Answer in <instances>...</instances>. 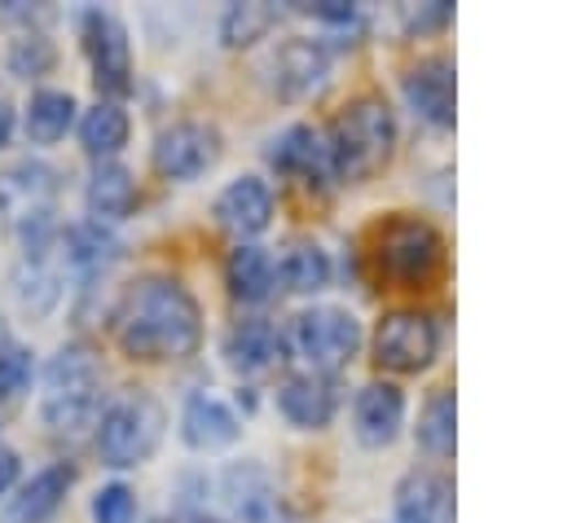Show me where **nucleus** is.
Segmentation results:
<instances>
[{
	"label": "nucleus",
	"instance_id": "obj_1",
	"mask_svg": "<svg viewBox=\"0 0 563 523\" xmlns=\"http://www.w3.org/2000/svg\"><path fill=\"white\" fill-rule=\"evenodd\" d=\"M114 338L132 360H185L202 343L198 299L176 277H141L114 308Z\"/></svg>",
	"mask_w": 563,
	"mask_h": 523
},
{
	"label": "nucleus",
	"instance_id": "obj_2",
	"mask_svg": "<svg viewBox=\"0 0 563 523\" xmlns=\"http://www.w3.org/2000/svg\"><path fill=\"white\" fill-rule=\"evenodd\" d=\"M330 167L339 180L374 176L396 145V114L383 97H356L330 127Z\"/></svg>",
	"mask_w": 563,
	"mask_h": 523
},
{
	"label": "nucleus",
	"instance_id": "obj_3",
	"mask_svg": "<svg viewBox=\"0 0 563 523\" xmlns=\"http://www.w3.org/2000/svg\"><path fill=\"white\" fill-rule=\"evenodd\" d=\"M44 422L53 431H84V426H97L101 418V365L97 356L84 347V343H70L62 347L48 369H44Z\"/></svg>",
	"mask_w": 563,
	"mask_h": 523
},
{
	"label": "nucleus",
	"instance_id": "obj_4",
	"mask_svg": "<svg viewBox=\"0 0 563 523\" xmlns=\"http://www.w3.org/2000/svg\"><path fill=\"white\" fill-rule=\"evenodd\" d=\"M53 202H57V171L53 167L13 163L0 171V215L26 242V255H44L48 237L57 233Z\"/></svg>",
	"mask_w": 563,
	"mask_h": 523
},
{
	"label": "nucleus",
	"instance_id": "obj_5",
	"mask_svg": "<svg viewBox=\"0 0 563 523\" xmlns=\"http://www.w3.org/2000/svg\"><path fill=\"white\" fill-rule=\"evenodd\" d=\"M374 259H378V272L391 286L422 290L444 272V237L418 215H396L378 229Z\"/></svg>",
	"mask_w": 563,
	"mask_h": 523
},
{
	"label": "nucleus",
	"instance_id": "obj_6",
	"mask_svg": "<svg viewBox=\"0 0 563 523\" xmlns=\"http://www.w3.org/2000/svg\"><path fill=\"white\" fill-rule=\"evenodd\" d=\"M163 439V409L154 396L132 391L101 409L97 418V457L114 470L141 466Z\"/></svg>",
	"mask_w": 563,
	"mask_h": 523
},
{
	"label": "nucleus",
	"instance_id": "obj_7",
	"mask_svg": "<svg viewBox=\"0 0 563 523\" xmlns=\"http://www.w3.org/2000/svg\"><path fill=\"white\" fill-rule=\"evenodd\" d=\"M295 347L312 365V374H334L356 356L361 321L347 308H308L295 316Z\"/></svg>",
	"mask_w": 563,
	"mask_h": 523
},
{
	"label": "nucleus",
	"instance_id": "obj_8",
	"mask_svg": "<svg viewBox=\"0 0 563 523\" xmlns=\"http://www.w3.org/2000/svg\"><path fill=\"white\" fill-rule=\"evenodd\" d=\"M435 343H440L435 321L427 312L400 308V312H387L378 321V330H374V360L383 369H396V374H418V369L431 365Z\"/></svg>",
	"mask_w": 563,
	"mask_h": 523
},
{
	"label": "nucleus",
	"instance_id": "obj_9",
	"mask_svg": "<svg viewBox=\"0 0 563 523\" xmlns=\"http://www.w3.org/2000/svg\"><path fill=\"white\" fill-rule=\"evenodd\" d=\"M84 53L92 62V79L101 92L123 97L132 88V44H128V26L110 13V9H88L84 13Z\"/></svg>",
	"mask_w": 563,
	"mask_h": 523
},
{
	"label": "nucleus",
	"instance_id": "obj_10",
	"mask_svg": "<svg viewBox=\"0 0 563 523\" xmlns=\"http://www.w3.org/2000/svg\"><path fill=\"white\" fill-rule=\"evenodd\" d=\"M154 171L167 180H194L220 158V132L207 123H172L154 141Z\"/></svg>",
	"mask_w": 563,
	"mask_h": 523
},
{
	"label": "nucleus",
	"instance_id": "obj_11",
	"mask_svg": "<svg viewBox=\"0 0 563 523\" xmlns=\"http://www.w3.org/2000/svg\"><path fill=\"white\" fill-rule=\"evenodd\" d=\"M70 483H75V466H70V461H53V466L35 470V475L18 488V497L4 501L0 523H48V519L62 510Z\"/></svg>",
	"mask_w": 563,
	"mask_h": 523
},
{
	"label": "nucleus",
	"instance_id": "obj_12",
	"mask_svg": "<svg viewBox=\"0 0 563 523\" xmlns=\"http://www.w3.org/2000/svg\"><path fill=\"white\" fill-rule=\"evenodd\" d=\"M325 75H330V48L321 40H286L277 53H273V84L282 97H312L325 88Z\"/></svg>",
	"mask_w": 563,
	"mask_h": 523
},
{
	"label": "nucleus",
	"instance_id": "obj_13",
	"mask_svg": "<svg viewBox=\"0 0 563 523\" xmlns=\"http://www.w3.org/2000/svg\"><path fill=\"white\" fill-rule=\"evenodd\" d=\"M453 92H457V79H453V62L449 57H422L418 66H409L405 75V97L413 105V114H422L427 123L435 127H449L453 123Z\"/></svg>",
	"mask_w": 563,
	"mask_h": 523
},
{
	"label": "nucleus",
	"instance_id": "obj_14",
	"mask_svg": "<svg viewBox=\"0 0 563 523\" xmlns=\"http://www.w3.org/2000/svg\"><path fill=\"white\" fill-rule=\"evenodd\" d=\"M216 220H220L229 233H238V237L264 233L268 220H273V189H268V180H260V176H238V180H229V185L220 189V198H216Z\"/></svg>",
	"mask_w": 563,
	"mask_h": 523
},
{
	"label": "nucleus",
	"instance_id": "obj_15",
	"mask_svg": "<svg viewBox=\"0 0 563 523\" xmlns=\"http://www.w3.org/2000/svg\"><path fill=\"white\" fill-rule=\"evenodd\" d=\"M396 523H453V479L413 470L396 488Z\"/></svg>",
	"mask_w": 563,
	"mask_h": 523
},
{
	"label": "nucleus",
	"instance_id": "obj_16",
	"mask_svg": "<svg viewBox=\"0 0 563 523\" xmlns=\"http://www.w3.org/2000/svg\"><path fill=\"white\" fill-rule=\"evenodd\" d=\"M352 418H356V439L361 444H369V448L391 444L400 435V422H405V396H400V387H391V382H365L356 391Z\"/></svg>",
	"mask_w": 563,
	"mask_h": 523
},
{
	"label": "nucleus",
	"instance_id": "obj_17",
	"mask_svg": "<svg viewBox=\"0 0 563 523\" xmlns=\"http://www.w3.org/2000/svg\"><path fill=\"white\" fill-rule=\"evenodd\" d=\"M224 356H229V365H233L238 374H264V369H273V365L286 360V338H282V330H277L273 321L246 316V321H238V325L229 330Z\"/></svg>",
	"mask_w": 563,
	"mask_h": 523
},
{
	"label": "nucleus",
	"instance_id": "obj_18",
	"mask_svg": "<svg viewBox=\"0 0 563 523\" xmlns=\"http://www.w3.org/2000/svg\"><path fill=\"white\" fill-rule=\"evenodd\" d=\"M334 387L330 378L321 374H290L282 387H277V409L286 422L303 426V431H321L330 418H334Z\"/></svg>",
	"mask_w": 563,
	"mask_h": 523
},
{
	"label": "nucleus",
	"instance_id": "obj_19",
	"mask_svg": "<svg viewBox=\"0 0 563 523\" xmlns=\"http://www.w3.org/2000/svg\"><path fill=\"white\" fill-rule=\"evenodd\" d=\"M180 435L189 448H224L242 435V422L224 400L198 391V396H189V404L180 413Z\"/></svg>",
	"mask_w": 563,
	"mask_h": 523
},
{
	"label": "nucleus",
	"instance_id": "obj_20",
	"mask_svg": "<svg viewBox=\"0 0 563 523\" xmlns=\"http://www.w3.org/2000/svg\"><path fill=\"white\" fill-rule=\"evenodd\" d=\"M268 163H273L277 171H295V176H312V180L334 176V167H330V145H325L321 132L308 127V123L286 127V132L273 141Z\"/></svg>",
	"mask_w": 563,
	"mask_h": 523
},
{
	"label": "nucleus",
	"instance_id": "obj_21",
	"mask_svg": "<svg viewBox=\"0 0 563 523\" xmlns=\"http://www.w3.org/2000/svg\"><path fill=\"white\" fill-rule=\"evenodd\" d=\"M84 198H88L92 220L97 224H110V220L132 215V207H136V180H132V171L123 163H101V167H92Z\"/></svg>",
	"mask_w": 563,
	"mask_h": 523
},
{
	"label": "nucleus",
	"instance_id": "obj_22",
	"mask_svg": "<svg viewBox=\"0 0 563 523\" xmlns=\"http://www.w3.org/2000/svg\"><path fill=\"white\" fill-rule=\"evenodd\" d=\"M224 281H229V294L242 299V303H264L273 294V281H277V268L268 259V251L260 246H246L238 242L224 259Z\"/></svg>",
	"mask_w": 563,
	"mask_h": 523
},
{
	"label": "nucleus",
	"instance_id": "obj_23",
	"mask_svg": "<svg viewBox=\"0 0 563 523\" xmlns=\"http://www.w3.org/2000/svg\"><path fill=\"white\" fill-rule=\"evenodd\" d=\"M224 497L242 523H273L277 519V492L260 466H229Z\"/></svg>",
	"mask_w": 563,
	"mask_h": 523
},
{
	"label": "nucleus",
	"instance_id": "obj_24",
	"mask_svg": "<svg viewBox=\"0 0 563 523\" xmlns=\"http://www.w3.org/2000/svg\"><path fill=\"white\" fill-rule=\"evenodd\" d=\"M75 123V97L62 92V88H40L31 92L26 101V114H22V127H26V141L31 145H57Z\"/></svg>",
	"mask_w": 563,
	"mask_h": 523
},
{
	"label": "nucleus",
	"instance_id": "obj_25",
	"mask_svg": "<svg viewBox=\"0 0 563 523\" xmlns=\"http://www.w3.org/2000/svg\"><path fill=\"white\" fill-rule=\"evenodd\" d=\"M128 132H132V119L119 101H97L79 114V145L92 154V158H110L128 145Z\"/></svg>",
	"mask_w": 563,
	"mask_h": 523
},
{
	"label": "nucleus",
	"instance_id": "obj_26",
	"mask_svg": "<svg viewBox=\"0 0 563 523\" xmlns=\"http://www.w3.org/2000/svg\"><path fill=\"white\" fill-rule=\"evenodd\" d=\"M62 246H66V259H70L75 268H84V272H97V268H106V264L119 259V237H114L106 224H97V220L70 224V229L62 233Z\"/></svg>",
	"mask_w": 563,
	"mask_h": 523
},
{
	"label": "nucleus",
	"instance_id": "obj_27",
	"mask_svg": "<svg viewBox=\"0 0 563 523\" xmlns=\"http://www.w3.org/2000/svg\"><path fill=\"white\" fill-rule=\"evenodd\" d=\"M453 439H457V400L449 387L431 391L427 404H422V418H418V444L435 457H449L453 453Z\"/></svg>",
	"mask_w": 563,
	"mask_h": 523
},
{
	"label": "nucleus",
	"instance_id": "obj_28",
	"mask_svg": "<svg viewBox=\"0 0 563 523\" xmlns=\"http://www.w3.org/2000/svg\"><path fill=\"white\" fill-rule=\"evenodd\" d=\"M282 281H286V290H295V294L321 290V286L330 281V259H325V251H321L317 242H295V246L286 251V259H282Z\"/></svg>",
	"mask_w": 563,
	"mask_h": 523
},
{
	"label": "nucleus",
	"instance_id": "obj_29",
	"mask_svg": "<svg viewBox=\"0 0 563 523\" xmlns=\"http://www.w3.org/2000/svg\"><path fill=\"white\" fill-rule=\"evenodd\" d=\"M273 22H277V13L268 4H229L220 18V40L229 48H242V44H255Z\"/></svg>",
	"mask_w": 563,
	"mask_h": 523
},
{
	"label": "nucleus",
	"instance_id": "obj_30",
	"mask_svg": "<svg viewBox=\"0 0 563 523\" xmlns=\"http://www.w3.org/2000/svg\"><path fill=\"white\" fill-rule=\"evenodd\" d=\"M53 62H57V53H53V44H48L44 35H18V40L9 44V70L22 75V79L44 75Z\"/></svg>",
	"mask_w": 563,
	"mask_h": 523
},
{
	"label": "nucleus",
	"instance_id": "obj_31",
	"mask_svg": "<svg viewBox=\"0 0 563 523\" xmlns=\"http://www.w3.org/2000/svg\"><path fill=\"white\" fill-rule=\"evenodd\" d=\"M92 523H136V497L128 483H106L92 497Z\"/></svg>",
	"mask_w": 563,
	"mask_h": 523
},
{
	"label": "nucleus",
	"instance_id": "obj_32",
	"mask_svg": "<svg viewBox=\"0 0 563 523\" xmlns=\"http://www.w3.org/2000/svg\"><path fill=\"white\" fill-rule=\"evenodd\" d=\"M31 382V352L22 343H0V400H13Z\"/></svg>",
	"mask_w": 563,
	"mask_h": 523
},
{
	"label": "nucleus",
	"instance_id": "obj_33",
	"mask_svg": "<svg viewBox=\"0 0 563 523\" xmlns=\"http://www.w3.org/2000/svg\"><path fill=\"white\" fill-rule=\"evenodd\" d=\"M303 13H312V18H321V22H352V18H356V9H352V4H339V0L303 4Z\"/></svg>",
	"mask_w": 563,
	"mask_h": 523
},
{
	"label": "nucleus",
	"instance_id": "obj_34",
	"mask_svg": "<svg viewBox=\"0 0 563 523\" xmlns=\"http://www.w3.org/2000/svg\"><path fill=\"white\" fill-rule=\"evenodd\" d=\"M444 18H449V4H444V0H435V4H431V9H422V13H409V26H413V31H427V26H440Z\"/></svg>",
	"mask_w": 563,
	"mask_h": 523
},
{
	"label": "nucleus",
	"instance_id": "obj_35",
	"mask_svg": "<svg viewBox=\"0 0 563 523\" xmlns=\"http://www.w3.org/2000/svg\"><path fill=\"white\" fill-rule=\"evenodd\" d=\"M18 470H22V466H18V453L0 444V497H4V492L18 483Z\"/></svg>",
	"mask_w": 563,
	"mask_h": 523
},
{
	"label": "nucleus",
	"instance_id": "obj_36",
	"mask_svg": "<svg viewBox=\"0 0 563 523\" xmlns=\"http://www.w3.org/2000/svg\"><path fill=\"white\" fill-rule=\"evenodd\" d=\"M9 136H13V105L9 97H0V145H9Z\"/></svg>",
	"mask_w": 563,
	"mask_h": 523
},
{
	"label": "nucleus",
	"instance_id": "obj_37",
	"mask_svg": "<svg viewBox=\"0 0 563 523\" xmlns=\"http://www.w3.org/2000/svg\"><path fill=\"white\" fill-rule=\"evenodd\" d=\"M194 523H220V519H194Z\"/></svg>",
	"mask_w": 563,
	"mask_h": 523
}]
</instances>
